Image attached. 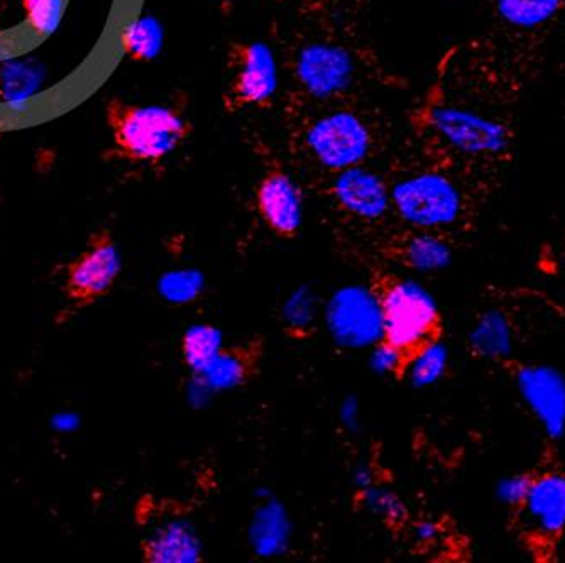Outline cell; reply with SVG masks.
Returning <instances> with one entry per match:
<instances>
[{"label":"cell","instance_id":"cell-10","mask_svg":"<svg viewBox=\"0 0 565 563\" xmlns=\"http://www.w3.org/2000/svg\"><path fill=\"white\" fill-rule=\"evenodd\" d=\"M330 177V199L349 217L366 222L381 221L392 210L388 180L374 173L366 164Z\"/></svg>","mask_w":565,"mask_h":563},{"label":"cell","instance_id":"cell-3","mask_svg":"<svg viewBox=\"0 0 565 563\" xmlns=\"http://www.w3.org/2000/svg\"><path fill=\"white\" fill-rule=\"evenodd\" d=\"M409 127L424 156L437 163L494 158L510 148L507 124L457 97L443 78L412 109Z\"/></svg>","mask_w":565,"mask_h":563},{"label":"cell","instance_id":"cell-9","mask_svg":"<svg viewBox=\"0 0 565 563\" xmlns=\"http://www.w3.org/2000/svg\"><path fill=\"white\" fill-rule=\"evenodd\" d=\"M254 206L276 237H297L303 221V199L300 187L278 161H269L259 177L254 188Z\"/></svg>","mask_w":565,"mask_h":563},{"label":"cell","instance_id":"cell-24","mask_svg":"<svg viewBox=\"0 0 565 563\" xmlns=\"http://www.w3.org/2000/svg\"><path fill=\"white\" fill-rule=\"evenodd\" d=\"M533 477L525 474H515L500 480L497 495L501 504L510 506V508H522L529 496L530 486H532Z\"/></svg>","mask_w":565,"mask_h":563},{"label":"cell","instance_id":"cell-4","mask_svg":"<svg viewBox=\"0 0 565 563\" xmlns=\"http://www.w3.org/2000/svg\"><path fill=\"white\" fill-rule=\"evenodd\" d=\"M370 291L381 317L377 362L381 369L399 380L408 374L409 365L422 352L440 342L439 308L420 286L390 273H374Z\"/></svg>","mask_w":565,"mask_h":563},{"label":"cell","instance_id":"cell-1","mask_svg":"<svg viewBox=\"0 0 565 563\" xmlns=\"http://www.w3.org/2000/svg\"><path fill=\"white\" fill-rule=\"evenodd\" d=\"M288 110L291 151L329 174L364 167L388 142L383 114L361 98L305 102Z\"/></svg>","mask_w":565,"mask_h":563},{"label":"cell","instance_id":"cell-23","mask_svg":"<svg viewBox=\"0 0 565 563\" xmlns=\"http://www.w3.org/2000/svg\"><path fill=\"white\" fill-rule=\"evenodd\" d=\"M22 9L34 31L50 34L62 19L63 0H22Z\"/></svg>","mask_w":565,"mask_h":563},{"label":"cell","instance_id":"cell-18","mask_svg":"<svg viewBox=\"0 0 565 563\" xmlns=\"http://www.w3.org/2000/svg\"><path fill=\"white\" fill-rule=\"evenodd\" d=\"M164 31L152 15L136 19L122 34V51L127 60L139 65L154 62L163 51Z\"/></svg>","mask_w":565,"mask_h":563},{"label":"cell","instance_id":"cell-16","mask_svg":"<svg viewBox=\"0 0 565 563\" xmlns=\"http://www.w3.org/2000/svg\"><path fill=\"white\" fill-rule=\"evenodd\" d=\"M142 559L157 563L199 562L200 543L192 530L183 524H168L141 542Z\"/></svg>","mask_w":565,"mask_h":563},{"label":"cell","instance_id":"cell-13","mask_svg":"<svg viewBox=\"0 0 565 563\" xmlns=\"http://www.w3.org/2000/svg\"><path fill=\"white\" fill-rule=\"evenodd\" d=\"M265 342L259 337L222 346L214 361L200 372L203 383L215 391L236 390L249 383L262 368Z\"/></svg>","mask_w":565,"mask_h":563},{"label":"cell","instance_id":"cell-6","mask_svg":"<svg viewBox=\"0 0 565 563\" xmlns=\"http://www.w3.org/2000/svg\"><path fill=\"white\" fill-rule=\"evenodd\" d=\"M388 183L392 209L412 227L437 231L459 221L465 200L446 173V164H434L427 158V164L399 168Z\"/></svg>","mask_w":565,"mask_h":563},{"label":"cell","instance_id":"cell-17","mask_svg":"<svg viewBox=\"0 0 565 563\" xmlns=\"http://www.w3.org/2000/svg\"><path fill=\"white\" fill-rule=\"evenodd\" d=\"M469 343L472 351L481 358H507L513 347L510 321L501 311H488L471 330Z\"/></svg>","mask_w":565,"mask_h":563},{"label":"cell","instance_id":"cell-21","mask_svg":"<svg viewBox=\"0 0 565 563\" xmlns=\"http://www.w3.org/2000/svg\"><path fill=\"white\" fill-rule=\"evenodd\" d=\"M160 291L171 304H192L202 295L203 276L192 269L168 273L160 282Z\"/></svg>","mask_w":565,"mask_h":563},{"label":"cell","instance_id":"cell-20","mask_svg":"<svg viewBox=\"0 0 565 563\" xmlns=\"http://www.w3.org/2000/svg\"><path fill=\"white\" fill-rule=\"evenodd\" d=\"M222 349V337L215 327L195 326L186 330L182 340V355L185 364L195 374L207 368Z\"/></svg>","mask_w":565,"mask_h":563},{"label":"cell","instance_id":"cell-8","mask_svg":"<svg viewBox=\"0 0 565 563\" xmlns=\"http://www.w3.org/2000/svg\"><path fill=\"white\" fill-rule=\"evenodd\" d=\"M122 261L109 229L92 232L84 249L65 264L63 293L73 310H85L110 295L117 285Z\"/></svg>","mask_w":565,"mask_h":563},{"label":"cell","instance_id":"cell-11","mask_svg":"<svg viewBox=\"0 0 565 563\" xmlns=\"http://www.w3.org/2000/svg\"><path fill=\"white\" fill-rule=\"evenodd\" d=\"M520 394L551 438L565 434V378L551 365H525L516 375Z\"/></svg>","mask_w":565,"mask_h":563},{"label":"cell","instance_id":"cell-19","mask_svg":"<svg viewBox=\"0 0 565 563\" xmlns=\"http://www.w3.org/2000/svg\"><path fill=\"white\" fill-rule=\"evenodd\" d=\"M497 12L507 24L535 30L561 12L564 0H494Z\"/></svg>","mask_w":565,"mask_h":563},{"label":"cell","instance_id":"cell-14","mask_svg":"<svg viewBox=\"0 0 565 563\" xmlns=\"http://www.w3.org/2000/svg\"><path fill=\"white\" fill-rule=\"evenodd\" d=\"M530 527L547 539L565 530V476L545 472L533 477L529 496L522 506Z\"/></svg>","mask_w":565,"mask_h":563},{"label":"cell","instance_id":"cell-2","mask_svg":"<svg viewBox=\"0 0 565 563\" xmlns=\"http://www.w3.org/2000/svg\"><path fill=\"white\" fill-rule=\"evenodd\" d=\"M287 70L291 104L359 98L380 72L363 43L332 28L295 34L288 41Z\"/></svg>","mask_w":565,"mask_h":563},{"label":"cell","instance_id":"cell-7","mask_svg":"<svg viewBox=\"0 0 565 563\" xmlns=\"http://www.w3.org/2000/svg\"><path fill=\"white\" fill-rule=\"evenodd\" d=\"M227 79L222 92L225 114L271 109L279 87L278 62L263 41H233L227 46Z\"/></svg>","mask_w":565,"mask_h":563},{"label":"cell","instance_id":"cell-12","mask_svg":"<svg viewBox=\"0 0 565 563\" xmlns=\"http://www.w3.org/2000/svg\"><path fill=\"white\" fill-rule=\"evenodd\" d=\"M329 327L333 337L345 346H367L380 342V308L367 289L345 288L329 307Z\"/></svg>","mask_w":565,"mask_h":563},{"label":"cell","instance_id":"cell-22","mask_svg":"<svg viewBox=\"0 0 565 563\" xmlns=\"http://www.w3.org/2000/svg\"><path fill=\"white\" fill-rule=\"evenodd\" d=\"M447 368V352L443 343L437 342L422 352L414 364L409 365L408 374L417 386H428L439 380Z\"/></svg>","mask_w":565,"mask_h":563},{"label":"cell","instance_id":"cell-15","mask_svg":"<svg viewBox=\"0 0 565 563\" xmlns=\"http://www.w3.org/2000/svg\"><path fill=\"white\" fill-rule=\"evenodd\" d=\"M384 253L402 266L417 272H439L452 259V251L446 241L420 229L390 238Z\"/></svg>","mask_w":565,"mask_h":563},{"label":"cell","instance_id":"cell-5","mask_svg":"<svg viewBox=\"0 0 565 563\" xmlns=\"http://www.w3.org/2000/svg\"><path fill=\"white\" fill-rule=\"evenodd\" d=\"M186 95L167 104H132L110 98L106 124L113 139L109 158L132 167H158L192 138Z\"/></svg>","mask_w":565,"mask_h":563},{"label":"cell","instance_id":"cell-25","mask_svg":"<svg viewBox=\"0 0 565 563\" xmlns=\"http://www.w3.org/2000/svg\"><path fill=\"white\" fill-rule=\"evenodd\" d=\"M215 4H217L218 11L222 14L228 15L233 12L234 9V0H214Z\"/></svg>","mask_w":565,"mask_h":563}]
</instances>
